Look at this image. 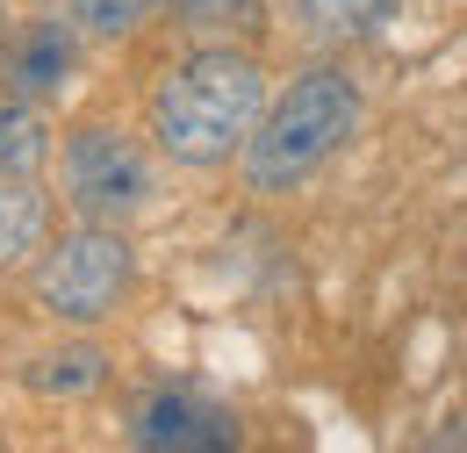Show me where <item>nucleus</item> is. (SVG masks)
Wrapping results in <instances>:
<instances>
[{
    "instance_id": "obj_1",
    "label": "nucleus",
    "mask_w": 467,
    "mask_h": 453,
    "mask_svg": "<svg viewBox=\"0 0 467 453\" xmlns=\"http://www.w3.org/2000/svg\"><path fill=\"white\" fill-rule=\"evenodd\" d=\"M259 109H266V65L231 44H202L180 65H166L151 87V144L194 173L231 166V152H244Z\"/></svg>"
},
{
    "instance_id": "obj_2",
    "label": "nucleus",
    "mask_w": 467,
    "mask_h": 453,
    "mask_svg": "<svg viewBox=\"0 0 467 453\" xmlns=\"http://www.w3.org/2000/svg\"><path fill=\"white\" fill-rule=\"evenodd\" d=\"M359 130V79L346 65H309L295 72L288 94L274 109H259L252 137H244V187L252 195H295L317 166H331Z\"/></svg>"
},
{
    "instance_id": "obj_3",
    "label": "nucleus",
    "mask_w": 467,
    "mask_h": 453,
    "mask_svg": "<svg viewBox=\"0 0 467 453\" xmlns=\"http://www.w3.org/2000/svg\"><path fill=\"white\" fill-rule=\"evenodd\" d=\"M130 267L137 259H130L122 224H79V230H65L58 245H44V259L29 274V295L58 324H101V317H116Z\"/></svg>"
},
{
    "instance_id": "obj_4",
    "label": "nucleus",
    "mask_w": 467,
    "mask_h": 453,
    "mask_svg": "<svg viewBox=\"0 0 467 453\" xmlns=\"http://www.w3.org/2000/svg\"><path fill=\"white\" fill-rule=\"evenodd\" d=\"M58 187H65V202H72L79 224H130L159 195L144 144L130 130H116V122H79L65 137L58 144Z\"/></svg>"
},
{
    "instance_id": "obj_5",
    "label": "nucleus",
    "mask_w": 467,
    "mask_h": 453,
    "mask_svg": "<svg viewBox=\"0 0 467 453\" xmlns=\"http://www.w3.org/2000/svg\"><path fill=\"white\" fill-rule=\"evenodd\" d=\"M130 439L151 453H223V447H237V410L187 389V382H159L130 410Z\"/></svg>"
},
{
    "instance_id": "obj_6",
    "label": "nucleus",
    "mask_w": 467,
    "mask_h": 453,
    "mask_svg": "<svg viewBox=\"0 0 467 453\" xmlns=\"http://www.w3.org/2000/svg\"><path fill=\"white\" fill-rule=\"evenodd\" d=\"M72 65H79V37L58 15H36V22H22V29L0 37V87L22 94V101H36V109L65 94Z\"/></svg>"
},
{
    "instance_id": "obj_7",
    "label": "nucleus",
    "mask_w": 467,
    "mask_h": 453,
    "mask_svg": "<svg viewBox=\"0 0 467 453\" xmlns=\"http://www.w3.org/2000/svg\"><path fill=\"white\" fill-rule=\"evenodd\" d=\"M44 230H51V202L36 180L22 173H0V274L7 267H29L44 252Z\"/></svg>"
},
{
    "instance_id": "obj_8",
    "label": "nucleus",
    "mask_w": 467,
    "mask_h": 453,
    "mask_svg": "<svg viewBox=\"0 0 467 453\" xmlns=\"http://www.w3.org/2000/svg\"><path fill=\"white\" fill-rule=\"evenodd\" d=\"M281 7H288L295 29L317 37V44H359V37H374L381 22H396L403 0H281Z\"/></svg>"
},
{
    "instance_id": "obj_9",
    "label": "nucleus",
    "mask_w": 467,
    "mask_h": 453,
    "mask_svg": "<svg viewBox=\"0 0 467 453\" xmlns=\"http://www.w3.org/2000/svg\"><path fill=\"white\" fill-rule=\"evenodd\" d=\"M51 159V130H44V109L36 101H22V94H7L0 87V173H29Z\"/></svg>"
},
{
    "instance_id": "obj_10",
    "label": "nucleus",
    "mask_w": 467,
    "mask_h": 453,
    "mask_svg": "<svg viewBox=\"0 0 467 453\" xmlns=\"http://www.w3.org/2000/svg\"><path fill=\"white\" fill-rule=\"evenodd\" d=\"M101 374H109L101 345H65V353L29 360V389H44V396H87V389H101Z\"/></svg>"
},
{
    "instance_id": "obj_11",
    "label": "nucleus",
    "mask_w": 467,
    "mask_h": 453,
    "mask_svg": "<svg viewBox=\"0 0 467 453\" xmlns=\"http://www.w3.org/2000/svg\"><path fill=\"white\" fill-rule=\"evenodd\" d=\"M180 29H194V37H259L266 29V0H173Z\"/></svg>"
},
{
    "instance_id": "obj_12",
    "label": "nucleus",
    "mask_w": 467,
    "mask_h": 453,
    "mask_svg": "<svg viewBox=\"0 0 467 453\" xmlns=\"http://www.w3.org/2000/svg\"><path fill=\"white\" fill-rule=\"evenodd\" d=\"M159 0H72V29H87V37H130V29H144V15H151Z\"/></svg>"
},
{
    "instance_id": "obj_13",
    "label": "nucleus",
    "mask_w": 467,
    "mask_h": 453,
    "mask_svg": "<svg viewBox=\"0 0 467 453\" xmlns=\"http://www.w3.org/2000/svg\"><path fill=\"white\" fill-rule=\"evenodd\" d=\"M0 37H7V7H0Z\"/></svg>"
}]
</instances>
